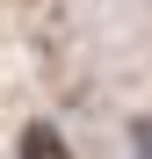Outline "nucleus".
<instances>
[{"label":"nucleus","instance_id":"1","mask_svg":"<svg viewBox=\"0 0 152 159\" xmlns=\"http://www.w3.org/2000/svg\"><path fill=\"white\" fill-rule=\"evenodd\" d=\"M15 159H72L65 152V138L51 123H22V138H15Z\"/></svg>","mask_w":152,"mask_h":159},{"label":"nucleus","instance_id":"2","mask_svg":"<svg viewBox=\"0 0 152 159\" xmlns=\"http://www.w3.org/2000/svg\"><path fill=\"white\" fill-rule=\"evenodd\" d=\"M131 145H138V159H152V123H131Z\"/></svg>","mask_w":152,"mask_h":159}]
</instances>
